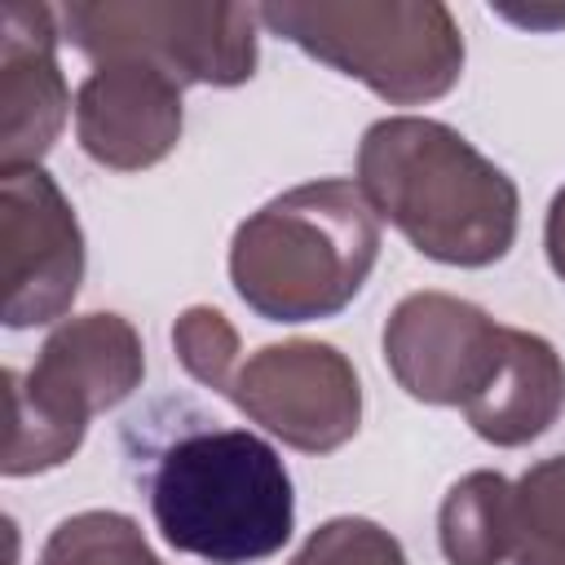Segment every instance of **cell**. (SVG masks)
I'll list each match as a JSON object with an SVG mask.
<instances>
[{"label":"cell","mask_w":565,"mask_h":565,"mask_svg":"<svg viewBox=\"0 0 565 565\" xmlns=\"http://www.w3.org/2000/svg\"><path fill=\"white\" fill-rule=\"evenodd\" d=\"M71 115L57 66V13L13 0L0 13V172L35 168Z\"/></svg>","instance_id":"11"},{"label":"cell","mask_w":565,"mask_h":565,"mask_svg":"<svg viewBox=\"0 0 565 565\" xmlns=\"http://www.w3.org/2000/svg\"><path fill=\"white\" fill-rule=\"evenodd\" d=\"M291 565H406V552L384 525L366 516H335L305 539Z\"/></svg>","instance_id":"17"},{"label":"cell","mask_w":565,"mask_h":565,"mask_svg":"<svg viewBox=\"0 0 565 565\" xmlns=\"http://www.w3.org/2000/svg\"><path fill=\"white\" fill-rule=\"evenodd\" d=\"M146 375L141 335L119 313H84L62 322L26 375L4 371L9 384V446L4 477H31L66 463L88 419L132 397Z\"/></svg>","instance_id":"4"},{"label":"cell","mask_w":565,"mask_h":565,"mask_svg":"<svg viewBox=\"0 0 565 565\" xmlns=\"http://www.w3.org/2000/svg\"><path fill=\"white\" fill-rule=\"evenodd\" d=\"M256 22L247 4H159V0H97L66 4V40L97 62L137 57L168 71L181 88H234L256 71Z\"/></svg>","instance_id":"6"},{"label":"cell","mask_w":565,"mask_h":565,"mask_svg":"<svg viewBox=\"0 0 565 565\" xmlns=\"http://www.w3.org/2000/svg\"><path fill=\"white\" fill-rule=\"evenodd\" d=\"M40 565H163L132 516L124 512H75L66 516L44 552Z\"/></svg>","instance_id":"15"},{"label":"cell","mask_w":565,"mask_h":565,"mask_svg":"<svg viewBox=\"0 0 565 565\" xmlns=\"http://www.w3.org/2000/svg\"><path fill=\"white\" fill-rule=\"evenodd\" d=\"M172 349L181 358V366L207 384L212 393H225L234 371H238V331L230 327V318L212 305H190L177 327H172Z\"/></svg>","instance_id":"16"},{"label":"cell","mask_w":565,"mask_h":565,"mask_svg":"<svg viewBox=\"0 0 565 565\" xmlns=\"http://www.w3.org/2000/svg\"><path fill=\"white\" fill-rule=\"evenodd\" d=\"M543 247H547V260L556 269V278L565 282V185L556 190L552 207H547V225H543Z\"/></svg>","instance_id":"18"},{"label":"cell","mask_w":565,"mask_h":565,"mask_svg":"<svg viewBox=\"0 0 565 565\" xmlns=\"http://www.w3.org/2000/svg\"><path fill=\"white\" fill-rule=\"evenodd\" d=\"M75 137L102 168H154L181 141V84L137 57L97 62L75 93Z\"/></svg>","instance_id":"10"},{"label":"cell","mask_w":565,"mask_h":565,"mask_svg":"<svg viewBox=\"0 0 565 565\" xmlns=\"http://www.w3.org/2000/svg\"><path fill=\"white\" fill-rule=\"evenodd\" d=\"M503 335L508 327L472 300L415 291L384 322V362L415 402L463 411L494 375Z\"/></svg>","instance_id":"9"},{"label":"cell","mask_w":565,"mask_h":565,"mask_svg":"<svg viewBox=\"0 0 565 565\" xmlns=\"http://www.w3.org/2000/svg\"><path fill=\"white\" fill-rule=\"evenodd\" d=\"M353 181L371 212L428 260L481 269L516 243L521 199L512 177L441 119L388 115L371 124Z\"/></svg>","instance_id":"1"},{"label":"cell","mask_w":565,"mask_h":565,"mask_svg":"<svg viewBox=\"0 0 565 565\" xmlns=\"http://www.w3.org/2000/svg\"><path fill=\"white\" fill-rule=\"evenodd\" d=\"M380 216L358 181H309L252 212L230 243V282L265 322L335 318L366 287Z\"/></svg>","instance_id":"2"},{"label":"cell","mask_w":565,"mask_h":565,"mask_svg":"<svg viewBox=\"0 0 565 565\" xmlns=\"http://www.w3.org/2000/svg\"><path fill=\"white\" fill-rule=\"evenodd\" d=\"M516 565H565V455L534 463L512 486Z\"/></svg>","instance_id":"14"},{"label":"cell","mask_w":565,"mask_h":565,"mask_svg":"<svg viewBox=\"0 0 565 565\" xmlns=\"http://www.w3.org/2000/svg\"><path fill=\"white\" fill-rule=\"evenodd\" d=\"M561 411H565L561 353L543 335L508 327L494 375L463 406L472 433L490 446H525V441L543 437Z\"/></svg>","instance_id":"12"},{"label":"cell","mask_w":565,"mask_h":565,"mask_svg":"<svg viewBox=\"0 0 565 565\" xmlns=\"http://www.w3.org/2000/svg\"><path fill=\"white\" fill-rule=\"evenodd\" d=\"M225 397L305 455L340 450L362 424V384L353 362L322 340H282L238 362Z\"/></svg>","instance_id":"7"},{"label":"cell","mask_w":565,"mask_h":565,"mask_svg":"<svg viewBox=\"0 0 565 565\" xmlns=\"http://www.w3.org/2000/svg\"><path fill=\"white\" fill-rule=\"evenodd\" d=\"M150 512L168 547L212 565H252L291 539L296 494L265 437L207 428L163 450L150 477Z\"/></svg>","instance_id":"3"},{"label":"cell","mask_w":565,"mask_h":565,"mask_svg":"<svg viewBox=\"0 0 565 565\" xmlns=\"http://www.w3.org/2000/svg\"><path fill=\"white\" fill-rule=\"evenodd\" d=\"M260 22L309 57L362 79L388 106L446 97L463 71V35L446 4H260Z\"/></svg>","instance_id":"5"},{"label":"cell","mask_w":565,"mask_h":565,"mask_svg":"<svg viewBox=\"0 0 565 565\" xmlns=\"http://www.w3.org/2000/svg\"><path fill=\"white\" fill-rule=\"evenodd\" d=\"M441 556L450 565H503L516 547L512 481L503 472H468L437 512Z\"/></svg>","instance_id":"13"},{"label":"cell","mask_w":565,"mask_h":565,"mask_svg":"<svg viewBox=\"0 0 565 565\" xmlns=\"http://www.w3.org/2000/svg\"><path fill=\"white\" fill-rule=\"evenodd\" d=\"M0 252L4 327H44L71 309L84 282V234L75 207L40 163L0 172Z\"/></svg>","instance_id":"8"}]
</instances>
